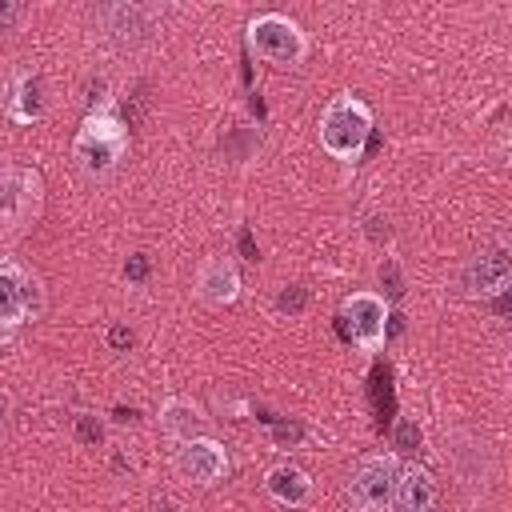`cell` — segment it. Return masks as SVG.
<instances>
[{
	"label": "cell",
	"instance_id": "cell-1",
	"mask_svg": "<svg viewBox=\"0 0 512 512\" xmlns=\"http://www.w3.org/2000/svg\"><path fill=\"white\" fill-rule=\"evenodd\" d=\"M316 136L332 160H356L372 136V108L356 92H336L320 112Z\"/></svg>",
	"mask_w": 512,
	"mask_h": 512
},
{
	"label": "cell",
	"instance_id": "cell-2",
	"mask_svg": "<svg viewBox=\"0 0 512 512\" xmlns=\"http://www.w3.org/2000/svg\"><path fill=\"white\" fill-rule=\"evenodd\" d=\"M128 152V128L116 112H88L76 128L72 156L88 176H108Z\"/></svg>",
	"mask_w": 512,
	"mask_h": 512
},
{
	"label": "cell",
	"instance_id": "cell-3",
	"mask_svg": "<svg viewBox=\"0 0 512 512\" xmlns=\"http://www.w3.org/2000/svg\"><path fill=\"white\" fill-rule=\"evenodd\" d=\"M248 36V48L256 60L272 64V68H300L304 56H308V32L284 16V12H260L248 20L244 28Z\"/></svg>",
	"mask_w": 512,
	"mask_h": 512
},
{
	"label": "cell",
	"instance_id": "cell-4",
	"mask_svg": "<svg viewBox=\"0 0 512 512\" xmlns=\"http://www.w3.org/2000/svg\"><path fill=\"white\" fill-rule=\"evenodd\" d=\"M396 472H400V456L380 448L368 452L352 464L348 480H344V500L352 512H392V492H396Z\"/></svg>",
	"mask_w": 512,
	"mask_h": 512
},
{
	"label": "cell",
	"instance_id": "cell-5",
	"mask_svg": "<svg viewBox=\"0 0 512 512\" xmlns=\"http://www.w3.org/2000/svg\"><path fill=\"white\" fill-rule=\"evenodd\" d=\"M340 320H344V332L352 336V344H356L360 352H380L384 340H388L392 304H388V296H380V292H372V288H360V292H348V296H344Z\"/></svg>",
	"mask_w": 512,
	"mask_h": 512
},
{
	"label": "cell",
	"instance_id": "cell-6",
	"mask_svg": "<svg viewBox=\"0 0 512 512\" xmlns=\"http://www.w3.org/2000/svg\"><path fill=\"white\" fill-rule=\"evenodd\" d=\"M232 460H228V448L212 436H192V440H180L172 448V472L176 480L192 484V488H212L228 476Z\"/></svg>",
	"mask_w": 512,
	"mask_h": 512
},
{
	"label": "cell",
	"instance_id": "cell-7",
	"mask_svg": "<svg viewBox=\"0 0 512 512\" xmlns=\"http://www.w3.org/2000/svg\"><path fill=\"white\" fill-rule=\"evenodd\" d=\"M240 288H244V280H240V268H236V260H232L228 252H208V256L196 264L192 292H196L200 304H208V308H228V304L240 300Z\"/></svg>",
	"mask_w": 512,
	"mask_h": 512
},
{
	"label": "cell",
	"instance_id": "cell-8",
	"mask_svg": "<svg viewBox=\"0 0 512 512\" xmlns=\"http://www.w3.org/2000/svg\"><path fill=\"white\" fill-rule=\"evenodd\" d=\"M32 276L12 256H0V332L20 328L32 316Z\"/></svg>",
	"mask_w": 512,
	"mask_h": 512
},
{
	"label": "cell",
	"instance_id": "cell-9",
	"mask_svg": "<svg viewBox=\"0 0 512 512\" xmlns=\"http://www.w3.org/2000/svg\"><path fill=\"white\" fill-rule=\"evenodd\" d=\"M392 512H440V484L424 464H400Z\"/></svg>",
	"mask_w": 512,
	"mask_h": 512
},
{
	"label": "cell",
	"instance_id": "cell-10",
	"mask_svg": "<svg viewBox=\"0 0 512 512\" xmlns=\"http://www.w3.org/2000/svg\"><path fill=\"white\" fill-rule=\"evenodd\" d=\"M264 492H268L280 508H304V504L312 500L316 484H312V476H308L300 464L280 460V464H272V468L264 472Z\"/></svg>",
	"mask_w": 512,
	"mask_h": 512
},
{
	"label": "cell",
	"instance_id": "cell-11",
	"mask_svg": "<svg viewBox=\"0 0 512 512\" xmlns=\"http://www.w3.org/2000/svg\"><path fill=\"white\" fill-rule=\"evenodd\" d=\"M508 276H512V264H508V252L504 248H496V252H484V256H476L472 264H468V272H464V292L468 296H500L504 288H508Z\"/></svg>",
	"mask_w": 512,
	"mask_h": 512
},
{
	"label": "cell",
	"instance_id": "cell-12",
	"mask_svg": "<svg viewBox=\"0 0 512 512\" xmlns=\"http://www.w3.org/2000/svg\"><path fill=\"white\" fill-rule=\"evenodd\" d=\"M204 408L196 404V400H188V396H168L164 404H160V432L172 440V444H180V440H192V436H204Z\"/></svg>",
	"mask_w": 512,
	"mask_h": 512
},
{
	"label": "cell",
	"instance_id": "cell-13",
	"mask_svg": "<svg viewBox=\"0 0 512 512\" xmlns=\"http://www.w3.org/2000/svg\"><path fill=\"white\" fill-rule=\"evenodd\" d=\"M12 96H16V104H12V120L28 124V120L40 112V100H36V96H40V80H36V76H28V72H20V76H16V92H12Z\"/></svg>",
	"mask_w": 512,
	"mask_h": 512
},
{
	"label": "cell",
	"instance_id": "cell-14",
	"mask_svg": "<svg viewBox=\"0 0 512 512\" xmlns=\"http://www.w3.org/2000/svg\"><path fill=\"white\" fill-rule=\"evenodd\" d=\"M28 16V8L24 4H0V32L4 28H12V24H20Z\"/></svg>",
	"mask_w": 512,
	"mask_h": 512
},
{
	"label": "cell",
	"instance_id": "cell-15",
	"mask_svg": "<svg viewBox=\"0 0 512 512\" xmlns=\"http://www.w3.org/2000/svg\"><path fill=\"white\" fill-rule=\"evenodd\" d=\"M300 300H304V292H300V284H292V292H280V300H276V304L296 312V308H300Z\"/></svg>",
	"mask_w": 512,
	"mask_h": 512
},
{
	"label": "cell",
	"instance_id": "cell-16",
	"mask_svg": "<svg viewBox=\"0 0 512 512\" xmlns=\"http://www.w3.org/2000/svg\"><path fill=\"white\" fill-rule=\"evenodd\" d=\"M8 408H12V400H8V392L0 388V428H4V420H8Z\"/></svg>",
	"mask_w": 512,
	"mask_h": 512
},
{
	"label": "cell",
	"instance_id": "cell-17",
	"mask_svg": "<svg viewBox=\"0 0 512 512\" xmlns=\"http://www.w3.org/2000/svg\"><path fill=\"white\" fill-rule=\"evenodd\" d=\"M4 176H8V172H4V164H0V184H4Z\"/></svg>",
	"mask_w": 512,
	"mask_h": 512
}]
</instances>
